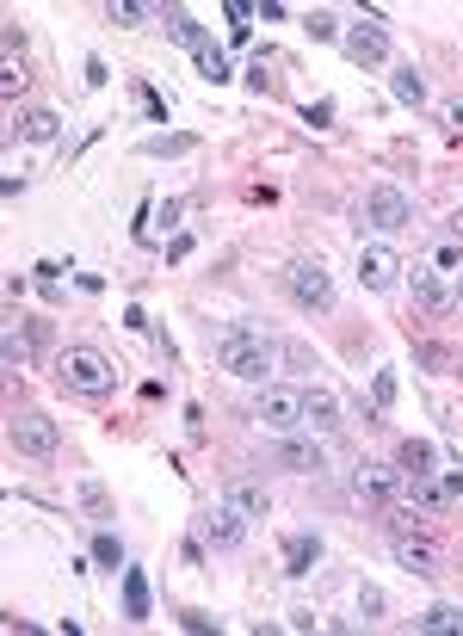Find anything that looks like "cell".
Listing matches in <instances>:
<instances>
[{
    "label": "cell",
    "mask_w": 463,
    "mask_h": 636,
    "mask_svg": "<svg viewBox=\"0 0 463 636\" xmlns=\"http://www.w3.org/2000/svg\"><path fill=\"white\" fill-rule=\"evenodd\" d=\"M217 371L241 377V383H266L278 371V340L260 328V322H235L223 340H217Z\"/></svg>",
    "instance_id": "6da1fadb"
},
{
    "label": "cell",
    "mask_w": 463,
    "mask_h": 636,
    "mask_svg": "<svg viewBox=\"0 0 463 636\" xmlns=\"http://www.w3.org/2000/svg\"><path fill=\"white\" fill-rule=\"evenodd\" d=\"M56 377H62V390H68V396H93V402L118 390L112 359H105V352H93V346H68L62 359H56Z\"/></svg>",
    "instance_id": "7a4b0ae2"
},
{
    "label": "cell",
    "mask_w": 463,
    "mask_h": 636,
    "mask_svg": "<svg viewBox=\"0 0 463 636\" xmlns=\"http://www.w3.org/2000/svg\"><path fill=\"white\" fill-rule=\"evenodd\" d=\"M284 291H291V303L309 309V315L334 309V278H328L322 260H291V266H284Z\"/></svg>",
    "instance_id": "3957f363"
},
{
    "label": "cell",
    "mask_w": 463,
    "mask_h": 636,
    "mask_svg": "<svg viewBox=\"0 0 463 636\" xmlns=\"http://www.w3.org/2000/svg\"><path fill=\"white\" fill-rule=\"evenodd\" d=\"M7 445H13L19 457H56V451H62V433H56L50 414H13V420H7Z\"/></svg>",
    "instance_id": "277c9868"
},
{
    "label": "cell",
    "mask_w": 463,
    "mask_h": 636,
    "mask_svg": "<svg viewBox=\"0 0 463 636\" xmlns=\"http://www.w3.org/2000/svg\"><path fill=\"white\" fill-rule=\"evenodd\" d=\"M254 427H266V433H284L291 439L297 427H303V390H260V402H254Z\"/></svg>",
    "instance_id": "5b68a950"
},
{
    "label": "cell",
    "mask_w": 463,
    "mask_h": 636,
    "mask_svg": "<svg viewBox=\"0 0 463 636\" xmlns=\"http://www.w3.org/2000/svg\"><path fill=\"white\" fill-rule=\"evenodd\" d=\"M365 223H371V229H389V235L408 229V223H414V198H408L402 186H371V192H365Z\"/></svg>",
    "instance_id": "8992f818"
},
{
    "label": "cell",
    "mask_w": 463,
    "mask_h": 636,
    "mask_svg": "<svg viewBox=\"0 0 463 636\" xmlns=\"http://www.w3.org/2000/svg\"><path fill=\"white\" fill-rule=\"evenodd\" d=\"M408 266L396 260V247H359V285L365 291H396V278Z\"/></svg>",
    "instance_id": "52a82bcc"
},
{
    "label": "cell",
    "mask_w": 463,
    "mask_h": 636,
    "mask_svg": "<svg viewBox=\"0 0 463 636\" xmlns=\"http://www.w3.org/2000/svg\"><path fill=\"white\" fill-rule=\"evenodd\" d=\"M340 50H346L352 62H383V56H389V31H383L377 19H365V25L340 31Z\"/></svg>",
    "instance_id": "ba28073f"
},
{
    "label": "cell",
    "mask_w": 463,
    "mask_h": 636,
    "mask_svg": "<svg viewBox=\"0 0 463 636\" xmlns=\"http://www.w3.org/2000/svg\"><path fill=\"white\" fill-rule=\"evenodd\" d=\"M204 538L217 544V550H235V544L247 538V513H241L235 501H223V507H210V513H204Z\"/></svg>",
    "instance_id": "9c48e42d"
},
{
    "label": "cell",
    "mask_w": 463,
    "mask_h": 636,
    "mask_svg": "<svg viewBox=\"0 0 463 636\" xmlns=\"http://www.w3.org/2000/svg\"><path fill=\"white\" fill-rule=\"evenodd\" d=\"M463 494V470H433V476H420L414 482V507H426V513H439V507H451Z\"/></svg>",
    "instance_id": "30bf717a"
},
{
    "label": "cell",
    "mask_w": 463,
    "mask_h": 636,
    "mask_svg": "<svg viewBox=\"0 0 463 636\" xmlns=\"http://www.w3.org/2000/svg\"><path fill=\"white\" fill-rule=\"evenodd\" d=\"M396 482H402V470L396 464H359L352 470V494H359V501H389V494H396Z\"/></svg>",
    "instance_id": "8fae6325"
},
{
    "label": "cell",
    "mask_w": 463,
    "mask_h": 636,
    "mask_svg": "<svg viewBox=\"0 0 463 636\" xmlns=\"http://www.w3.org/2000/svg\"><path fill=\"white\" fill-rule=\"evenodd\" d=\"M408 291H414V303H420L426 315H451V303H457V297L439 285V266H414V272H408Z\"/></svg>",
    "instance_id": "7c38bea8"
},
{
    "label": "cell",
    "mask_w": 463,
    "mask_h": 636,
    "mask_svg": "<svg viewBox=\"0 0 463 636\" xmlns=\"http://www.w3.org/2000/svg\"><path fill=\"white\" fill-rule=\"evenodd\" d=\"M303 427L309 433H334L340 427V402L328 390H303Z\"/></svg>",
    "instance_id": "4fadbf2b"
},
{
    "label": "cell",
    "mask_w": 463,
    "mask_h": 636,
    "mask_svg": "<svg viewBox=\"0 0 463 636\" xmlns=\"http://www.w3.org/2000/svg\"><path fill=\"white\" fill-rule=\"evenodd\" d=\"M315 562H322V538L315 532H297L284 544V575H315Z\"/></svg>",
    "instance_id": "5bb4252c"
},
{
    "label": "cell",
    "mask_w": 463,
    "mask_h": 636,
    "mask_svg": "<svg viewBox=\"0 0 463 636\" xmlns=\"http://www.w3.org/2000/svg\"><path fill=\"white\" fill-rule=\"evenodd\" d=\"M278 464L297 470V476H315V470H322V445H315V439H284L278 445Z\"/></svg>",
    "instance_id": "9a60e30c"
},
{
    "label": "cell",
    "mask_w": 463,
    "mask_h": 636,
    "mask_svg": "<svg viewBox=\"0 0 463 636\" xmlns=\"http://www.w3.org/2000/svg\"><path fill=\"white\" fill-rule=\"evenodd\" d=\"M414 630L420 636H463V606H426L414 618Z\"/></svg>",
    "instance_id": "2e32d148"
},
{
    "label": "cell",
    "mask_w": 463,
    "mask_h": 636,
    "mask_svg": "<svg viewBox=\"0 0 463 636\" xmlns=\"http://www.w3.org/2000/svg\"><path fill=\"white\" fill-rule=\"evenodd\" d=\"M229 501H235V507H241L247 519H266V513H272L266 488H260V482H247V476H235V482H229Z\"/></svg>",
    "instance_id": "e0dca14e"
},
{
    "label": "cell",
    "mask_w": 463,
    "mask_h": 636,
    "mask_svg": "<svg viewBox=\"0 0 463 636\" xmlns=\"http://www.w3.org/2000/svg\"><path fill=\"white\" fill-rule=\"evenodd\" d=\"M396 470L414 476V482H420V476H433V470H439V464H433V445H426V439H408L402 457H396Z\"/></svg>",
    "instance_id": "ac0fdd59"
},
{
    "label": "cell",
    "mask_w": 463,
    "mask_h": 636,
    "mask_svg": "<svg viewBox=\"0 0 463 636\" xmlns=\"http://www.w3.org/2000/svg\"><path fill=\"white\" fill-rule=\"evenodd\" d=\"M389 93H396L402 105H420V99H426V81H420V68H414V62H396V75H389Z\"/></svg>",
    "instance_id": "d6986e66"
},
{
    "label": "cell",
    "mask_w": 463,
    "mask_h": 636,
    "mask_svg": "<svg viewBox=\"0 0 463 636\" xmlns=\"http://www.w3.org/2000/svg\"><path fill=\"white\" fill-rule=\"evenodd\" d=\"M396 562H402L408 575H433V569H439V562H433V550H426V544H414V538H402V544H396Z\"/></svg>",
    "instance_id": "ffe728a7"
},
{
    "label": "cell",
    "mask_w": 463,
    "mask_h": 636,
    "mask_svg": "<svg viewBox=\"0 0 463 636\" xmlns=\"http://www.w3.org/2000/svg\"><path fill=\"white\" fill-rule=\"evenodd\" d=\"M124 612L149 618V581H142V569H124Z\"/></svg>",
    "instance_id": "44dd1931"
},
{
    "label": "cell",
    "mask_w": 463,
    "mask_h": 636,
    "mask_svg": "<svg viewBox=\"0 0 463 636\" xmlns=\"http://www.w3.org/2000/svg\"><path fill=\"white\" fill-rule=\"evenodd\" d=\"M192 56H198V75H204L210 87H223V81H229V56H223L217 44H204V50H192Z\"/></svg>",
    "instance_id": "7402d4cb"
},
{
    "label": "cell",
    "mask_w": 463,
    "mask_h": 636,
    "mask_svg": "<svg viewBox=\"0 0 463 636\" xmlns=\"http://www.w3.org/2000/svg\"><path fill=\"white\" fill-rule=\"evenodd\" d=\"M19 130L31 136V143H56V130H62V118H56V112H25V118H19Z\"/></svg>",
    "instance_id": "603a6c76"
},
{
    "label": "cell",
    "mask_w": 463,
    "mask_h": 636,
    "mask_svg": "<svg viewBox=\"0 0 463 636\" xmlns=\"http://www.w3.org/2000/svg\"><path fill=\"white\" fill-rule=\"evenodd\" d=\"M167 31H173L180 44H192V50H204V44H210V38H204V25H198L192 13H167Z\"/></svg>",
    "instance_id": "cb8c5ba5"
},
{
    "label": "cell",
    "mask_w": 463,
    "mask_h": 636,
    "mask_svg": "<svg viewBox=\"0 0 463 636\" xmlns=\"http://www.w3.org/2000/svg\"><path fill=\"white\" fill-rule=\"evenodd\" d=\"M93 562H99V569H124V544H118L112 532H99V538H93Z\"/></svg>",
    "instance_id": "d4e9b609"
},
{
    "label": "cell",
    "mask_w": 463,
    "mask_h": 636,
    "mask_svg": "<svg viewBox=\"0 0 463 636\" xmlns=\"http://www.w3.org/2000/svg\"><path fill=\"white\" fill-rule=\"evenodd\" d=\"M0 352H7V371H13V377L31 365V340H25V334H7V346H0Z\"/></svg>",
    "instance_id": "484cf974"
},
{
    "label": "cell",
    "mask_w": 463,
    "mask_h": 636,
    "mask_svg": "<svg viewBox=\"0 0 463 636\" xmlns=\"http://www.w3.org/2000/svg\"><path fill=\"white\" fill-rule=\"evenodd\" d=\"M192 149V136H149L142 143V155H186Z\"/></svg>",
    "instance_id": "4316f807"
},
{
    "label": "cell",
    "mask_w": 463,
    "mask_h": 636,
    "mask_svg": "<svg viewBox=\"0 0 463 636\" xmlns=\"http://www.w3.org/2000/svg\"><path fill=\"white\" fill-rule=\"evenodd\" d=\"M389 402H396V377H389V371H377V390H371V408L383 414Z\"/></svg>",
    "instance_id": "83f0119b"
},
{
    "label": "cell",
    "mask_w": 463,
    "mask_h": 636,
    "mask_svg": "<svg viewBox=\"0 0 463 636\" xmlns=\"http://www.w3.org/2000/svg\"><path fill=\"white\" fill-rule=\"evenodd\" d=\"M142 19H149V13H142L136 0H112V25H142Z\"/></svg>",
    "instance_id": "f1b7e54d"
},
{
    "label": "cell",
    "mask_w": 463,
    "mask_h": 636,
    "mask_svg": "<svg viewBox=\"0 0 463 636\" xmlns=\"http://www.w3.org/2000/svg\"><path fill=\"white\" fill-rule=\"evenodd\" d=\"M359 612H365V624L383 618V593H377V587H359Z\"/></svg>",
    "instance_id": "f546056e"
},
{
    "label": "cell",
    "mask_w": 463,
    "mask_h": 636,
    "mask_svg": "<svg viewBox=\"0 0 463 636\" xmlns=\"http://www.w3.org/2000/svg\"><path fill=\"white\" fill-rule=\"evenodd\" d=\"M439 272H451V278L463 272V247H457V241H445V247H439Z\"/></svg>",
    "instance_id": "4dcf8cb0"
},
{
    "label": "cell",
    "mask_w": 463,
    "mask_h": 636,
    "mask_svg": "<svg viewBox=\"0 0 463 636\" xmlns=\"http://www.w3.org/2000/svg\"><path fill=\"white\" fill-rule=\"evenodd\" d=\"M303 31H309V38H340V25H334L328 13H309V25H303Z\"/></svg>",
    "instance_id": "1f68e13d"
},
{
    "label": "cell",
    "mask_w": 463,
    "mask_h": 636,
    "mask_svg": "<svg viewBox=\"0 0 463 636\" xmlns=\"http://www.w3.org/2000/svg\"><path fill=\"white\" fill-rule=\"evenodd\" d=\"M439 118H445L451 136H463V99H445V112H439Z\"/></svg>",
    "instance_id": "d6a6232c"
},
{
    "label": "cell",
    "mask_w": 463,
    "mask_h": 636,
    "mask_svg": "<svg viewBox=\"0 0 463 636\" xmlns=\"http://www.w3.org/2000/svg\"><path fill=\"white\" fill-rule=\"evenodd\" d=\"M19 87H25V68L7 62V68H0V93H19Z\"/></svg>",
    "instance_id": "836d02e7"
},
{
    "label": "cell",
    "mask_w": 463,
    "mask_h": 636,
    "mask_svg": "<svg viewBox=\"0 0 463 636\" xmlns=\"http://www.w3.org/2000/svg\"><path fill=\"white\" fill-rule=\"evenodd\" d=\"M334 118V105H303V124H315V130H322Z\"/></svg>",
    "instance_id": "e575fe53"
},
{
    "label": "cell",
    "mask_w": 463,
    "mask_h": 636,
    "mask_svg": "<svg viewBox=\"0 0 463 636\" xmlns=\"http://www.w3.org/2000/svg\"><path fill=\"white\" fill-rule=\"evenodd\" d=\"M451 235H457V241H463V204H457V217H451Z\"/></svg>",
    "instance_id": "d590c367"
},
{
    "label": "cell",
    "mask_w": 463,
    "mask_h": 636,
    "mask_svg": "<svg viewBox=\"0 0 463 636\" xmlns=\"http://www.w3.org/2000/svg\"><path fill=\"white\" fill-rule=\"evenodd\" d=\"M451 297H457V303H463V272H457V291H451Z\"/></svg>",
    "instance_id": "8d00e7d4"
}]
</instances>
